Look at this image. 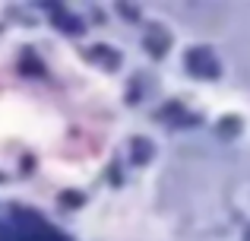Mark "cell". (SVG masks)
<instances>
[{
    "mask_svg": "<svg viewBox=\"0 0 250 241\" xmlns=\"http://www.w3.org/2000/svg\"><path fill=\"white\" fill-rule=\"evenodd\" d=\"M51 19H54V25H57L61 32H70V35H83V22L73 16V13H67V10H54V16H51Z\"/></svg>",
    "mask_w": 250,
    "mask_h": 241,
    "instance_id": "3957f363",
    "label": "cell"
},
{
    "mask_svg": "<svg viewBox=\"0 0 250 241\" xmlns=\"http://www.w3.org/2000/svg\"><path fill=\"white\" fill-rule=\"evenodd\" d=\"M117 10H121V13H127V19H136V6H127V3H121Z\"/></svg>",
    "mask_w": 250,
    "mask_h": 241,
    "instance_id": "9c48e42d",
    "label": "cell"
},
{
    "mask_svg": "<svg viewBox=\"0 0 250 241\" xmlns=\"http://www.w3.org/2000/svg\"><path fill=\"white\" fill-rule=\"evenodd\" d=\"M16 241H63V238L57 235L54 229H48V225L35 222V225H32V232H25V235H19Z\"/></svg>",
    "mask_w": 250,
    "mask_h": 241,
    "instance_id": "277c9868",
    "label": "cell"
},
{
    "mask_svg": "<svg viewBox=\"0 0 250 241\" xmlns=\"http://www.w3.org/2000/svg\"><path fill=\"white\" fill-rule=\"evenodd\" d=\"M22 70H25V73H42V64H38V57L25 54V57H22Z\"/></svg>",
    "mask_w": 250,
    "mask_h": 241,
    "instance_id": "ba28073f",
    "label": "cell"
},
{
    "mask_svg": "<svg viewBox=\"0 0 250 241\" xmlns=\"http://www.w3.org/2000/svg\"><path fill=\"white\" fill-rule=\"evenodd\" d=\"M238 130H241V121H238V118H228V121L219 124V133H222V136H234Z\"/></svg>",
    "mask_w": 250,
    "mask_h": 241,
    "instance_id": "52a82bcc",
    "label": "cell"
},
{
    "mask_svg": "<svg viewBox=\"0 0 250 241\" xmlns=\"http://www.w3.org/2000/svg\"><path fill=\"white\" fill-rule=\"evenodd\" d=\"M70 194H73V191H70ZM70 194L63 197V206H80V203H83V197H70Z\"/></svg>",
    "mask_w": 250,
    "mask_h": 241,
    "instance_id": "30bf717a",
    "label": "cell"
},
{
    "mask_svg": "<svg viewBox=\"0 0 250 241\" xmlns=\"http://www.w3.org/2000/svg\"><path fill=\"white\" fill-rule=\"evenodd\" d=\"M149 159H152V143L143 140V136H136L133 140V162L143 165V162H149Z\"/></svg>",
    "mask_w": 250,
    "mask_h": 241,
    "instance_id": "5b68a950",
    "label": "cell"
},
{
    "mask_svg": "<svg viewBox=\"0 0 250 241\" xmlns=\"http://www.w3.org/2000/svg\"><path fill=\"white\" fill-rule=\"evenodd\" d=\"M143 48H146L152 57H165V54H168V48H171V35H168V29H162V25H149L146 38H143Z\"/></svg>",
    "mask_w": 250,
    "mask_h": 241,
    "instance_id": "7a4b0ae2",
    "label": "cell"
},
{
    "mask_svg": "<svg viewBox=\"0 0 250 241\" xmlns=\"http://www.w3.org/2000/svg\"><path fill=\"white\" fill-rule=\"evenodd\" d=\"M187 70H190V76H200V80H215L222 73V64L212 57L209 48H190L187 51Z\"/></svg>",
    "mask_w": 250,
    "mask_h": 241,
    "instance_id": "6da1fadb",
    "label": "cell"
},
{
    "mask_svg": "<svg viewBox=\"0 0 250 241\" xmlns=\"http://www.w3.org/2000/svg\"><path fill=\"white\" fill-rule=\"evenodd\" d=\"M92 57H102V61H104V70H114L117 64H121V57H117L114 51H108V48H95V51H92Z\"/></svg>",
    "mask_w": 250,
    "mask_h": 241,
    "instance_id": "8992f818",
    "label": "cell"
}]
</instances>
